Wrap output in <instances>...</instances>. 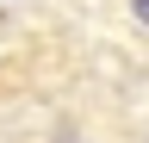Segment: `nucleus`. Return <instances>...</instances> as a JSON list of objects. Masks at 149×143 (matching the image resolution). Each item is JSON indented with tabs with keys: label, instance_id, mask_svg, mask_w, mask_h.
Returning <instances> with one entry per match:
<instances>
[{
	"label": "nucleus",
	"instance_id": "nucleus-1",
	"mask_svg": "<svg viewBox=\"0 0 149 143\" xmlns=\"http://www.w3.org/2000/svg\"><path fill=\"white\" fill-rule=\"evenodd\" d=\"M137 19H143V25H149V0H137Z\"/></svg>",
	"mask_w": 149,
	"mask_h": 143
}]
</instances>
